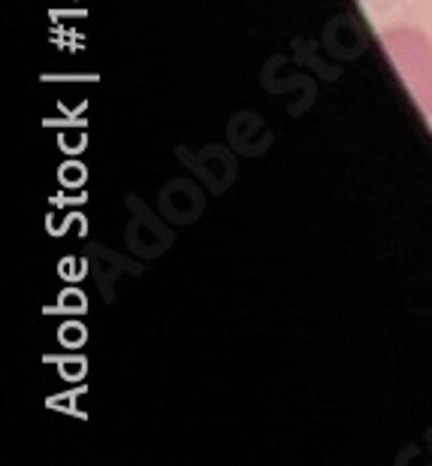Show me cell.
<instances>
[{"mask_svg":"<svg viewBox=\"0 0 432 466\" xmlns=\"http://www.w3.org/2000/svg\"><path fill=\"white\" fill-rule=\"evenodd\" d=\"M381 46L417 106L432 116V43L415 27H390L381 34Z\"/></svg>","mask_w":432,"mask_h":466,"instance_id":"cell-1","label":"cell"}]
</instances>
